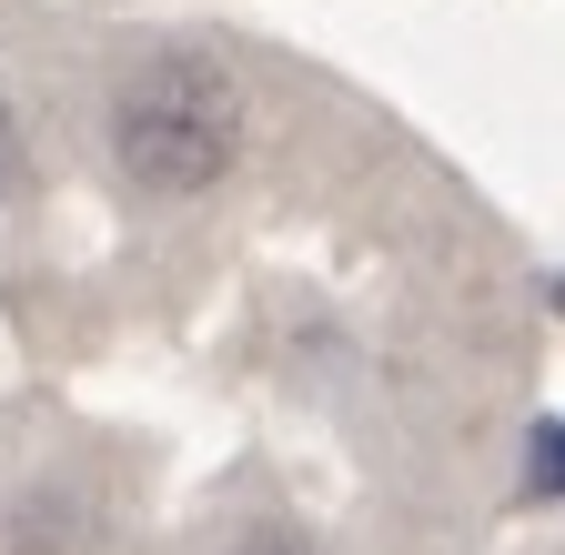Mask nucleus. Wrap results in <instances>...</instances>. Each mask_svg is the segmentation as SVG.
Returning a JSON list of instances; mask_svg holds the SVG:
<instances>
[{
	"mask_svg": "<svg viewBox=\"0 0 565 555\" xmlns=\"http://www.w3.org/2000/svg\"><path fill=\"white\" fill-rule=\"evenodd\" d=\"M11 162H21V142H11V121H0V192H11Z\"/></svg>",
	"mask_w": 565,
	"mask_h": 555,
	"instance_id": "4",
	"label": "nucleus"
},
{
	"mask_svg": "<svg viewBox=\"0 0 565 555\" xmlns=\"http://www.w3.org/2000/svg\"><path fill=\"white\" fill-rule=\"evenodd\" d=\"M525 474H535V495H565V425H535V445H525Z\"/></svg>",
	"mask_w": 565,
	"mask_h": 555,
	"instance_id": "2",
	"label": "nucleus"
},
{
	"mask_svg": "<svg viewBox=\"0 0 565 555\" xmlns=\"http://www.w3.org/2000/svg\"><path fill=\"white\" fill-rule=\"evenodd\" d=\"M111 152L141 192H202L233 172V92L212 72H152L111 111Z\"/></svg>",
	"mask_w": 565,
	"mask_h": 555,
	"instance_id": "1",
	"label": "nucleus"
},
{
	"mask_svg": "<svg viewBox=\"0 0 565 555\" xmlns=\"http://www.w3.org/2000/svg\"><path fill=\"white\" fill-rule=\"evenodd\" d=\"M243 555H313V545H303V535H282V525H273V535H243Z\"/></svg>",
	"mask_w": 565,
	"mask_h": 555,
	"instance_id": "3",
	"label": "nucleus"
}]
</instances>
